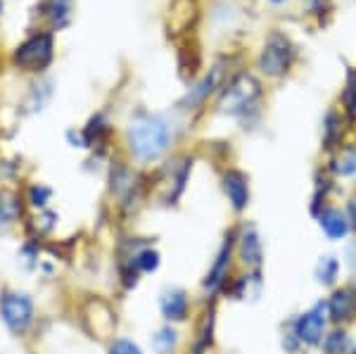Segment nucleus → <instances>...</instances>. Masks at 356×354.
Here are the masks:
<instances>
[{"mask_svg": "<svg viewBox=\"0 0 356 354\" xmlns=\"http://www.w3.org/2000/svg\"><path fill=\"white\" fill-rule=\"evenodd\" d=\"M53 60V36L50 33H38L31 36L17 48L15 62L26 72H43Z\"/></svg>", "mask_w": 356, "mask_h": 354, "instance_id": "obj_4", "label": "nucleus"}, {"mask_svg": "<svg viewBox=\"0 0 356 354\" xmlns=\"http://www.w3.org/2000/svg\"><path fill=\"white\" fill-rule=\"evenodd\" d=\"M26 228L31 231V238H36V241L53 236V231L57 228V212H53V207L43 209V212H33L31 221H26Z\"/></svg>", "mask_w": 356, "mask_h": 354, "instance_id": "obj_15", "label": "nucleus"}, {"mask_svg": "<svg viewBox=\"0 0 356 354\" xmlns=\"http://www.w3.org/2000/svg\"><path fill=\"white\" fill-rule=\"evenodd\" d=\"M0 13H3V0H0Z\"/></svg>", "mask_w": 356, "mask_h": 354, "instance_id": "obj_28", "label": "nucleus"}, {"mask_svg": "<svg viewBox=\"0 0 356 354\" xmlns=\"http://www.w3.org/2000/svg\"><path fill=\"white\" fill-rule=\"evenodd\" d=\"M344 100H347V105H349V112H356V74L352 79H349V86H347V90H344Z\"/></svg>", "mask_w": 356, "mask_h": 354, "instance_id": "obj_24", "label": "nucleus"}, {"mask_svg": "<svg viewBox=\"0 0 356 354\" xmlns=\"http://www.w3.org/2000/svg\"><path fill=\"white\" fill-rule=\"evenodd\" d=\"M321 228L325 231V236L337 241V238H344L349 233V219L340 209H325L321 214Z\"/></svg>", "mask_w": 356, "mask_h": 354, "instance_id": "obj_16", "label": "nucleus"}, {"mask_svg": "<svg viewBox=\"0 0 356 354\" xmlns=\"http://www.w3.org/2000/svg\"><path fill=\"white\" fill-rule=\"evenodd\" d=\"M352 312H354V298H352V293L349 290H337L335 295L330 298L328 302V314H330V319L332 321H347L349 316H352Z\"/></svg>", "mask_w": 356, "mask_h": 354, "instance_id": "obj_18", "label": "nucleus"}, {"mask_svg": "<svg viewBox=\"0 0 356 354\" xmlns=\"http://www.w3.org/2000/svg\"><path fill=\"white\" fill-rule=\"evenodd\" d=\"M349 212H352V221L356 224V200H352V202H349Z\"/></svg>", "mask_w": 356, "mask_h": 354, "instance_id": "obj_26", "label": "nucleus"}, {"mask_svg": "<svg viewBox=\"0 0 356 354\" xmlns=\"http://www.w3.org/2000/svg\"><path fill=\"white\" fill-rule=\"evenodd\" d=\"M150 345L154 354H174L178 347V330L171 323H166V326L152 333Z\"/></svg>", "mask_w": 356, "mask_h": 354, "instance_id": "obj_17", "label": "nucleus"}, {"mask_svg": "<svg viewBox=\"0 0 356 354\" xmlns=\"http://www.w3.org/2000/svg\"><path fill=\"white\" fill-rule=\"evenodd\" d=\"M292 60V48L290 41L280 33H273L266 41L259 57V70L266 74V77H280V74L288 72Z\"/></svg>", "mask_w": 356, "mask_h": 354, "instance_id": "obj_5", "label": "nucleus"}, {"mask_svg": "<svg viewBox=\"0 0 356 354\" xmlns=\"http://www.w3.org/2000/svg\"><path fill=\"white\" fill-rule=\"evenodd\" d=\"M337 271H340V264H337V259L332 255H325L321 257L318 266H316V278H318L321 283L325 285H332L337 278Z\"/></svg>", "mask_w": 356, "mask_h": 354, "instance_id": "obj_19", "label": "nucleus"}, {"mask_svg": "<svg viewBox=\"0 0 356 354\" xmlns=\"http://www.w3.org/2000/svg\"><path fill=\"white\" fill-rule=\"evenodd\" d=\"M344 352H347V333L335 330V333L325 338V354H344Z\"/></svg>", "mask_w": 356, "mask_h": 354, "instance_id": "obj_21", "label": "nucleus"}, {"mask_svg": "<svg viewBox=\"0 0 356 354\" xmlns=\"http://www.w3.org/2000/svg\"><path fill=\"white\" fill-rule=\"evenodd\" d=\"M24 200L15 191L0 193V238L8 236L13 228H17L24 219Z\"/></svg>", "mask_w": 356, "mask_h": 354, "instance_id": "obj_10", "label": "nucleus"}, {"mask_svg": "<svg viewBox=\"0 0 356 354\" xmlns=\"http://www.w3.org/2000/svg\"><path fill=\"white\" fill-rule=\"evenodd\" d=\"M159 312L166 323H183L191 316V298L183 288H166L159 295Z\"/></svg>", "mask_w": 356, "mask_h": 354, "instance_id": "obj_8", "label": "nucleus"}, {"mask_svg": "<svg viewBox=\"0 0 356 354\" xmlns=\"http://www.w3.org/2000/svg\"><path fill=\"white\" fill-rule=\"evenodd\" d=\"M69 10H72V0H53V8H50V15H53L57 26H65L69 19Z\"/></svg>", "mask_w": 356, "mask_h": 354, "instance_id": "obj_22", "label": "nucleus"}, {"mask_svg": "<svg viewBox=\"0 0 356 354\" xmlns=\"http://www.w3.org/2000/svg\"><path fill=\"white\" fill-rule=\"evenodd\" d=\"M335 169H337V174H344V176L356 174V147H349V150L337 159Z\"/></svg>", "mask_w": 356, "mask_h": 354, "instance_id": "obj_23", "label": "nucleus"}, {"mask_svg": "<svg viewBox=\"0 0 356 354\" xmlns=\"http://www.w3.org/2000/svg\"><path fill=\"white\" fill-rule=\"evenodd\" d=\"M105 352L107 354H143L140 345L131 338H124V335H114V338L107 340Z\"/></svg>", "mask_w": 356, "mask_h": 354, "instance_id": "obj_20", "label": "nucleus"}, {"mask_svg": "<svg viewBox=\"0 0 356 354\" xmlns=\"http://www.w3.org/2000/svg\"><path fill=\"white\" fill-rule=\"evenodd\" d=\"M261 95V86L254 77L250 74H240L238 79H233L228 83V88L223 90L221 100H219V110L223 114H231V117H238V114H245L247 110H252L257 100Z\"/></svg>", "mask_w": 356, "mask_h": 354, "instance_id": "obj_3", "label": "nucleus"}, {"mask_svg": "<svg viewBox=\"0 0 356 354\" xmlns=\"http://www.w3.org/2000/svg\"><path fill=\"white\" fill-rule=\"evenodd\" d=\"M17 262H19L22 269H24L26 273L41 269V264L45 262L41 241H36V238H26V241L19 245V250H17Z\"/></svg>", "mask_w": 356, "mask_h": 354, "instance_id": "obj_12", "label": "nucleus"}, {"mask_svg": "<svg viewBox=\"0 0 356 354\" xmlns=\"http://www.w3.org/2000/svg\"><path fill=\"white\" fill-rule=\"evenodd\" d=\"M271 3H285V0H271Z\"/></svg>", "mask_w": 356, "mask_h": 354, "instance_id": "obj_27", "label": "nucleus"}, {"mask_svg": "<svg viewBox=\"0 0 356 354\" xmlns=\"http://www.w3.org/2000/svg\"><path fill=\"white\" fill-rule=\"evenodd\" d=\"M235 252H238L240 262L247 266V269L257 271L264 262V248H261V238L259 231L254 226H245L240 231L238 241H235Z\"/></svg>", "mask_w": 356, "mask_h": 354, "instance_id": "obj_9", "label": "nucleus"}, {"mask_svg": "<svg viewBox=\"0 0 356 354\" xmlns=\"http://www.w3.org/2000/svg\"><path fill=\"white\" fill-rule=\"evenodd\" d=\"M53 195H55L53 188L41 184V181H36V184H31L26 188V193L22 195V200H24V204L31 209V212H43V209H50Z\"/></svg>", "mask_w": 356, "mask_h": 354, "instance_id": "obj_14", "label": "nucleus"}, {"mask_svg": "<svg viewBox=\"0 0 356 354\" xmlns=\"http://www.w3.org/2000/svg\"><path fill=\"white\" fill-rule=\"evenodd\" d=\"M307 5L312 13H321V10L325 8V0H307Z\"/></svg>", "mask_w": 356, "mask_h": 354, "instance_id": "obj_25", "label": "nucleus"}, {"mask_svg": "<svg viewBox=\"0 0 356 354\" xmlns=\"http://www.w3.org/2000/svg\"><path fill=\"white\" fill-rule=\"evenodd\" d=\"M219 79H221V70L216 67V70H211V74H207V77L197 86H195V88H191V93H188L186 98H183L181 105L186 107V110L202 105V102L207 100V95L214 93V88L219 86Z\"/></svg>", "mask_w": 356, "mask_h": 354, "instance_id": "obj_13", "label": "nucleus"}, {"mask_svg": "<svg viewBox=\"0 0 356 354\" xmlns=\"http://www.w3.org/2000/svg\"><path fill=\"white\" fill-rule=\"evenodd\" d=\"M352 354H356V350H354V352H352Z\"/></svg>", "mask_w": 356, "mask_h": 354, "instance_id": "obj_29", "label": "nucleus"}, {"mask_svg": "<svg viewBox=\"0 0 356 354\" xmlns=\"http://www.w3.org/2000/svg\"><path fill=\"white\" fill-rule=\"evenodd\" d=\"M171 140H174V129L159 114H138L126 127V147L131 157L140 164L157 162L169 150Z\"/></svg>", "mask_w": 356, "mask_h": 354, "instance_id": "obj_1", "label": "nucleus"}, {"mask_svg": "<svg viewBox=\"0 0 356 354\" xmlns=\"http://www.w3.org/2000/svg\"><path fill=\"white\" fill-rule=\"evenodd\" d=\"M223 193H226L235 212H245L247 204H250V184H247V176L243 171L228 169L223 174Z\"/></svg>", "mask_w": 356, "mask_h": 354, "instance_id": "obj_11", "label": "nucleus"}, {"mask_svg": "<svg viewBox=\"0 0 356 354\" xmlns=\"http://www.w3.org/2000/svg\"><path fill=\"white\" fill-rule=\"evenodd\" d=\"M38 321L36 300L29 290L3 288L0 290V323L13 338H29Z\"/></svg>", "mask_w": 356, "mask_h": 354, "instance_id": "obj_2", "label": "nucleus"}, {"mask_svg": "<svg viewBox=\"0 0 356 354\" xmlns=\"http://www.w3.org/2000/svg\"><path fill=\"white\" fill-rule=\"evenodd\" d=\"M233 252H235L233 238H226L223 245L219 248V252H216L214 262H211L209 271H207V276H204L202 288L207 290V293H219L223 285L228 283V276H231V264H233Z\"/></svg>", "mask_w": 356, "mask_h": 354, "instance_id": "obj_6", "label": "nucleus"}, {"mask_svg": "<svg viewBox=\"0 0 356 354\" xmlns=\"http://www.w3.org/2000/svg\"><path fill=\"white\" fill-rule=\"evenodd\" d=\"M325 305H316L309 312H304L295 323V335L300 342L307 345H318L323 340V330H325Z\"/></svg>", "mask_w": 356, "mask_h": 354, "instance_id": "obj_7", "label": "nucleus"}]
</instances>
